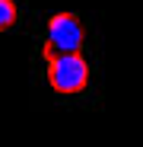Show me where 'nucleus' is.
<instances>
[{
    "mask_svg": "<svg viewBox=\"0 0 143 147\" xmlns=\"http://www.w3.org/2000/svg\"><path fill=\"white\" fill-rule=\"evenodd\" d=\"M16 22H19V7L13 0H0V32L13 29Z\"/></svg>",
    "mask_w": 143,
    "mask_h": 147,
    "instance_id": "3",
    "label": "nucleus"
},
{
    "mask_svg": "<svg viewBox=\"0 0 143 147\" xmlns=\"http://www.w3.org/2000/svg\"><path fill=\"white\" fill-rule=\"evenodd\" d=\"M83 45H86V26H83V19L76 13H54L48 19L41 58L73 55V51H83Z\"/></svg>",
    "mask_w": 143,
    "mask_h": 147,
    "instance_id": "2",
    "label": "nucleus"
},
{
    "mask_svg": "<svg viewBox=\"0 0 143 147\" xmlns=\"http://www.w3.org/2000/svg\"><path fill=\"white\" fill-rule=\"evenodd\" d=\"M45 67H48V86L61 96H76L89 86V61L83 51L45 58Z\"/></svg>",
    "mask_w": 143,
    "mask_h": 147,
    "instance_id": "1",
    "label": "nucleus"
}]
</instances>
